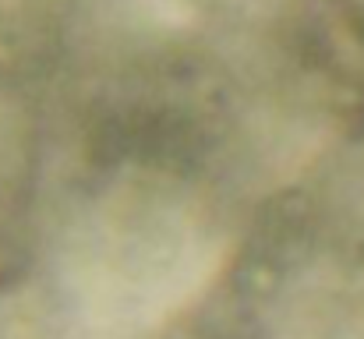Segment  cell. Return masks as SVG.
Wrapping results in <instances>:
<instances>
[{
	"instance_id": "cell-1",
	"label": "cell",
	"mask_w": 364,
	"mask_h": 339,
	"mask_svg": "<svg viewBox=\"0 0 364 339\" xmlns=\"http://www.w3.org/2000/svg\"><path fill=\"white\" fill-rule=\"evenodd\" d=\"M230 258V226L191 181L124 166L57 226L50 294L68 339H149L198 304Z\"/></svg>"
}]
</instances>
